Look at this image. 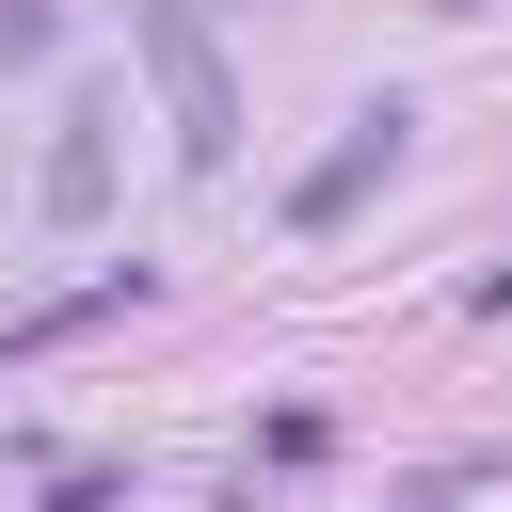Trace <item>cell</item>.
<instances>
[{
    "instance_id": "obj_1",
    "label": "cell",
    "mask_w": 512,
    "mask_h": 512,
    "mask_svg": "<svg viewBox=\"0 0 512 512\" xmlns=\"http://www.w3.org/2000/svg\"><path fill=\"white\" fill-rule=\"evenodd\" d=\"M128 32H144V64H160L176 160H192V176H224V160H240V80H224V48H208V0H144Z\"/></svg>"
},
{
    "instance_id": "obj_2",
    "label": "cell",
    "mask_w": 512,
    "mask_h": 512,
    "mask_svg": "<svg viewBox=\"0 0 512 512\" xmlns=\"http://www.w3.org/2000/svg\"><path fill=\"white\" fill-rule=\"evenodd\" d=\"M400 144H416V112H400V96H368V112H352V128H336V144L288 176V224H304V240H336V224H352V208L400 176Z\"/></svg>"
},
{
    "instance_id": "obj_3",
    "label": "cell",
    "mask_w": 512,
    "mask_h": 512,
    "mask_svg": "<svg viewBox=\"0 0 512 512\" xmlns=\"http://www.w3.org/2000/svg\"><path fill=\"white\" fill-rule=\"evenodd\" d=\"M112 128H128V96L96 80V96L64 112V144H48V192H32L48 224H96V208H112Z\"/></svg>"
},
{
    "instance_id": "obj_4",
    "label": "cell",
    "mask_w": 512,
    "mask_h": 512,
    "mask_svg": "<svg viewBox=\"0 0 512 512\" xmlns=\"http://www.w3.org/2000/svg\"><path fill=\"white\" fill-rule=\"evenodd\" d=\"M48 48H64V0H0V80L48 64Z\"/></svg>"
},
{
    "instance_id": "obj_5",
    "label": "cell",
    "mask_w": 512,
    "mask_h": 512,
    "mask_svg": "<svg viewBox=\"0 0 512 512\" xmlns=\"http://www.w3.org/2000/svg\"><path fill=\"white\" fill-rule=\"evenodd\" d=\"M48 512H128V480H112V464H80V480H64Z\"/></svg>"
},
{
    "instance_id": "obj_6",
    "label": "cell",
    "mask_w": 512,
    "mask_h": 512,
    "mask_svg": "<svg viewBox=\"0 0 512 512\" xmlns=\"http://www.w3.org/2000/svg\"><path fill=\"white\" fill-rule=\"evenodd\" d=\"M432 16H480V0H432Z\"/></svg>"
}]
</instances>
